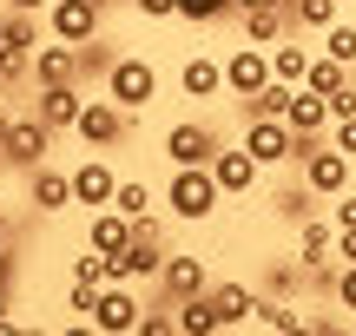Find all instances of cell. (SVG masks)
I'll return each mask as SVG.
<instances>
[{
  "label": "cell",
  "mask_w": 356,
  "mask_h": 336,
  "mask_svg": "<svg viewBox=\"0 0 356 336\" xmlns=\"http://www.w3.org/2000/svg\"><path fill=\"white\" fill-rule=\"evenodd\" d=\"M113 192H119V171L106 165V158H86V165H73V198L79 205H113Z\"/></svg>",
  "instance_id": "16"
},
{
  "label": "cell",
  "mask_w": 356,
  "mask_h": 336,
  "mask_svg": "<svg viewBox=\"0 0 356 336\" xmlns=\"http://www.w3.org/2000/svg\"><path fill=\"white\" fill-rule=\"evenodd\" d=\"M86 66H79V47L73 40H53V47L33 53V86H79Z\"/></svg>",
  "instance_id": "11"
},
{
  "label": "cell",
  "mask_w": 356,
  "mask_h": 336,
  "mask_svg": "<svg viewBox=\"0 0 356 336\" xmlns=\"http://www.w3.org/2000/svg\"><path fill=\"white\" fill-rule=\"evenodd\" d=\"M244 7H291V0H238V13H244Z\"/></svg>",
  "instance_id": "40"
},
{
  "label": "cell",
  "mask_w": 356,
  "mask_h": 336,
  "mask_svg": "<svg viewBox=\"0 0 356 336\" xmlns=\"http://www.w3.org/2000/svg\"><path fill=\"white\" fill-rule=\"evenodd\" d=\"M211 178H218V192H225V198H251V192H257V178H264V165H257L244 145H218Z\"/></svg>",
  "instance_id": "9"
},
{
  "label": "cell",
  "mask_w": 356,
  "mask_h": 336,
  "mask_svg": "<svg viewBox=\"0 0 356 336\" xmlns=\"http://www.w3.org/2000/svg\"><path fill=\"white\" fill-rule=\"evenodd\" d=\"M244 152H251L257 165H284V158H304V139L291 132V119L251 112V119H244Z\"/></svg>",
  "instance_id": "2"
},
{
  "label": "cell",
  "mask_w": 356,
  "mask_h": 336,
  "mask_svg": "<svg viewBox=\"0 0 356 336\" xmlns=\"http://www.w3.org/2000/svg\"><path fill=\"white\" fill-rule=\"evenodd\" d=\"M47 33L53 40H73V47L99 40V0H53V7H47Z\"/></svg>",
  "instance_id": "8"
},
{
  "label": "cell",
  "mask_w": 356,
  "mask_h": 336,
  "mask_svg": "<svg viewBox=\"0 0 356 336\" xmlns=\"http://www.w3.org/2000/svg\"><path fill=\"white\" fill-rule=\"evenodd\" d=\"M145 20H178V0H132Z\"/></svg>",
  "instance_id": "36"
},
{
  "label": "cell",
  "mask_w": 356,
  "mask_h": 336,
  "mask_svg": "<svg viewBox=\"0 0 356 336\" xmlns=\"http://www.w3.org/2000/svg\"><path fill=\"white\" fill-rule=\"evenodd\" d=\"M73 132L86 145H119V139H126V106H119L113 92H106V99H86V112H79Z\"/></svg>",
  "instance_id": "12"
},
{
  "label": "cell",
  "mask_w": 356,
  "mask_h": 336,
  "mask_svg": "<svg viewBox=\"0 0 356 336\" xmlns=\"http://www.w3.org/2000/svg\"><path fill=\"white\" fill-rule=\"evenodd\" d=\"M337 7H343V0H291V20H297V26H317V33H323V26L337 20Z\"/></svg>",
  "instance_id": "30"
},
{
  "label": "cell",
  "mask_w": 356,
  "mask_h": 336,
  "mask_svg": "<svg viewBox=\"0 0 356 336\" xmlns=\"http://www.w3.org/2000/svg\"><path fill=\"white\" fill-rule=\"evenodd\" d=\"M337 303L356 317V264H343V271H337Z\"/></svg>",
  "instance_id": "34"
},
{
  "label": "cell",
  "mask_w": 356,
  "mask_h": 336,
  "mask_svg": "<svg viewBox=\"0 0 356 336\" xmlns=\"http://www.w3.org/2000/svg\"><path fill=\"white\" fill-rule=\"evenodd\" d=\"M291 132L297 139H323V132H330V99H323V92H310V86H297V99H291Z\"/></svg>",
  "instance_id": "19"
},
{
  "label": "cell",
  "mask_w": 356,
  "mask_h": 336,
  "mask_svg": "<svg viewBox=\"0 0 356 336\" xmlns=\"http://www.w3.org/2000/svg\"><path fill=\"white\" fill-rule=\"evenodd\" d=\"M291 290H297V271H291V264H277V271H270V297H291Z\"/></svg>",
  "instance_id": "37"
},
{
  "label": "cell",
  "mask_w": 356,
  "mask_h": 336,
  "mask_svg": "<svg viewBox=\"0 0 356 336\" xmlns=\"http://www.w3.org/2000/svg\"><path fill=\"white\" fill-rule=\"evenodd\" d=\"M330 224H337V231H356V192H337L330 198Z\"/></svg>",
  "instance_id": "32"
},
{
  "label": "cell",
  "mask_w": 356,
  "mask_h": 336,
  "mask_svg": "<svg viewBox=\"0 0 356 336\" xmlns=\"http://www.w3.org/2000/svg\"><path fill=\"white\" fill-rule=\"evenodd\" d=\"M323 53H337L343 66H356V26L350 20H330V26H323Z\"/></svg>",
  "instance_id": "31"
},
{
  "label": "cell",
  "mask_w": 356,
  "mask_h": 336,
  "mask_svg": "<svg viewBox=\"0 0 356 336\" xmlns=\"http://www.w3.org/2000/svg\"><path fill=\"white\" fill-rule=\"evenodd\" d=\"M225 13H238V0H178V20H191V26H211Z\"/></svg>",
  "instance_id": "29"
},
{
  "label": "cell",
  "mask_w": 356,
  "mask_h": 336,
  "mask_svg": "<svg viewBox=\"0 0 356 336\" xmlns=\"http://www.w3.org/2000/svg\"><path fill=\"white\" fill-rule=\"evenodd\" d=\"M7 7H20V13H47L53 0H7Z\"/></svg>",
  "instance_id": "39"
},
{
  "label": "cell",
  "mask_w": 356,
  "mask_h": 336,
  "mask_svg": "<svg viewBox=\"0 0 356 336\" xmlns=\"http://www.w3.org/2000/svg\"><path fill=\"white\" fill-rule=\"evenodd\" d=\"M7 126H13V119H7V112H0V145H7Z\"/></svg>",
  "instance_id": "41"
},
{
  "label": "cell",
  "mask_w": 356,
  "mask_h": 336,
  "mask_svg": "<svg viewBox=\"0 0 356 336\" xmlns=\"http://www.w3.org/2000/svg\"><path fill=\"white\" fill-rule=\"evenodd\" d=\"M270 79H277L270 73V47H251V40H244V47L225 60V92H238V99H257Z\"/></svg>",
  "instance_id": "7"
},
{
  "label": "cell",
  "mask_w": 356,
  "mask_h": 336,
  "mask_svg": "<svg viewBox=\"0 0 356 336\" xmlns=\"http://www.w3.org/2000/svg\"><path fill=\"white\" fill-rule=\"evenodd\" d=\"M257 324H264V330H277V336H297V330H304V317H297L284 297H264V303H257Z\"/></svg>",
  "instance_id": "27"
},
{
  "label": "cell",
  "mask_w": 356,
  "mask_h": 336,
  "mask_svg": "<svg viewBox=\"0 0 356 336\" xmlns=\"http://www.w3.org/2000/svg\"><path fill=\"white\" fill-rule=\"evenodd\" d=\"M126 244H132V218H126V211H113V205H99V211H92V224H86V251L113 258V251H126Z\"/></svg>",
  "instance_id": "17"
},
{
  "label": "cell",
  "mask_w": 356,
  "mask_h": 336,
  "mask_svg": "<svg viewBox=\"0 0 356 336\" xmlns=\"http://www.w3.org/2000/svg\"><path fill=\"white\" fill-rule=\"evenodd\" d=\"M47 145H53V126L47 119H13L7 126V145H0V158H7L13 171H33V165H47Z\"/></svg>",
  "instance_id": "6"
},
{
  "label": "cell",
  "mask_w": 356,
  "mask_h": 336,
  "mask_svg": "<svg viewBox=\"0 0 356 336\" xmlns=\"http://www.w3.org/2000/svg\"><path fill=\"white\" fill-rule=\"evenodd\" d=\"M297 264H304V271H317V264H337V224H317V218L297 224Z\"/></svg>",
  "instance_id": "20"
},
{
  "label": "cell",
  "mask_w": 356,
  "mask_h": 336,
  "mask_svg": "<svg viewBox=\"0 0 356 336\" xmlns=\"http://www.w3.org/2000/svg\"><path fill=\"white\" fill-rule=\"evenodd\" d=\"M172 310H178V336H211L218 330L211 297H185V303H172Z\"/></svg>",
  "instance_id": "25"
},
{
  "label": "cell",
  "mask_w": 356,
  "mask_h": 336,
  "mask_svg": "<svg viewBox=\"0 0 356 336\" xmlns=\"http://www.w3.org/2000/svg\"><path fill=\"white\" fill-rule=\"evenodd\" d=\"M0 258H7V224H0Z\"/></svg>",
  "instance_id": "42"
},
{
  "label": "cell",
  "mask_w": 356,
  "mask_h": 336,
  "mask_svg": "<svg viewBox=\"0 0 356 336\" xmlns=\"http://www.w3.org/2000/svg\"><path fill=\"white\" fill-rule=\"evenodd\" d=\"M66 205H79L73 198V171L33 165V211H66Z\"/></svg>",
  "instance_id": "22"
},
{
  "label": "cell",
  "mask_w": 356,
  "mask_h": 336,
  "mask_svg": "<svg viewBox=\"0 0 356 336\" xmlns=\"http://www.w3.org/2000/svg\"><path fill=\"white\" fill-rule=\"evenodd\" d=\"M304 185H310L317 198H337V192H350V152H337V145H330V132L304 145Z\"/></svg>",
  "instance_id": "4"
},
{
  "label": "cell",
  "mask_w": 356,
  "mask_h": 336,
  "mask_svg": "<svg viewBox=\"0 0 356 336\" xmlns=\"http://www.w3.org/2000/svg\"><path fill=\"white\" fill-rule=\"evenodd\" d=\"M165 205H172V218H185V224H204L218 205H225V192H218V178H211V165H172Z\"/></svg>",
  "instance_id": "1"
},
{
  "label": "cell",
  "mask_w": 356,
  "mask_h": 336,
  "mask_svg": "<svg viewBox=\"0 0 356 336\" xmlns=\"http://www.w3.org/2000/svg\"><path fill=\"white\" fill-rule=\"evenodd\" d=\"M159 284H165L172 303H185V297H204V290H211V271H204V258H191V251H172Z\"/></svg>",
  "instance_id": "13"
},
{
  "label": "cell",
  "mask_w": 356,
  "mask_h": 336,
  "mask_svg": "<svg viewBox=\"0 0 356 336\" xmlns=\"http://www.w3.org/2000/svg\"><path fill=\"white\" fill-rule=\"evenodd\" d=\"M330 145H337V152H350V158H356V112H350V119H337V126H330Z\"/></svg>",
  "instance_id": "33"
},
{
  "label": "cell",
  "mask_w": 356,
  "mask_h": 336,
  "mask_svg": "<svg viewBox=\"0 0 356 336\" xmlns=\"http://www.w3.org/2000/svg\"><path fill=\"white\" fill-rule=\"evenodd\" d=\"M165 158L172 165H211L218 158V132L198 126V119H178V126L165 132Z\"/></svg>",
  "instance_id": "10"
},
{
  "label": "cell",
  "mask_w": 356,
  "mask_h": 336,
  "mask_svg": "<svg viewBox=\"0 0 356 336\" xmlns=\"http://www.w3.org/2000/svg\"><path fill=\"white\" fill-rule=\"evenodd\" d=\"M211 297V310H218V330H238V324H257V290H244V284H211L204 290Z\"/></svg>",
  "instance_id": "15"
},
{
  "label": "cell",
  "mask_w": 356,
  "mask_h": 336,
  "mask_svg": "<svg viewBox=\"0 0 356 336\" xmlns=\"http://www.w3.org/2000/svg\"><path fill=\"white\" fill-rule=\"evenodd\" d=\"M337 264H356V231H337Z\"/></svg>",
  "instance_id": "38"
},
{
  "label": "cell",
  "mask_w": 356,
  "mask_h": 336,
  "mask_svg": "<svg viewBox=\"0 0 356 336\" xmlns=\"http://www.w3.org/2000/svg\"><path fill=\"white\" fill-rule=\"evenodd\" d=\"M291 26H297L291 7H244V40H251V47H277Z\"/></svg>",
  "instance_id": "21"
},
{
  "label": "cell",
  "mask_w": 356,
  "mask_h": 336,
  "mask_svg": "<svg viewBox=\"0 0 356 336\" xmlns=\"http://www.w3.org/2000/svg\"><path fill=\"white\" fill-rule=\"evenodd\" d=\"M178 86H185V99H218V92H225V60L191 53V60L178 66Z\"/></svg>",
  "instance_id": "18"
},
{
  "label": "cell",
  "mask_w": 356,
  "mask_h": 336,
  "mask_svg": "<svg viewBox=\"0 0 356 336\" xmlns=\"http://www.w3.org/2000/svg\"><path fill=\"white\" fill-rule=\"evenodd\" d=\"M350 112H356V79H350L343 92H330V126H337V119H350Z\"/></svg>",
  "instance_id": "35"
},
{
  "label": "cell",
  "mask_w": 356,
  "mask_h": 336,
  "mask_svg": "<svg viewBox=\"0 0 356 336\" xmlns=\"http://www.w3.org/2000/svg\"><path fill=\"white\" fill-rule=\"evenodd\" d=\"M33 112L47 119L53 132H73L79 112H86V92H79V86H40L33 92Z\"/></svg>",
  "instance_id": "14"
},
{
  "label": "cell",
  "mask_w": 356,
  "mask_h": 336,
  "mask_svg": "<svg viewBox=\"0 0 356 336\" xmlns=\"http://www.w3.org/2000/svg\"><path fill=\"white\" fill-rule=\"evenodd\" d=\"M0 324H7V290H0Z\"/></svg>",
  "instance_id": "43"
},
{
  "label": "cell",
  "mask_w": 356,
  "mask_h": 336,
  "mask_svg": "<svg viewBox=\"0 0 356 336\" xmlns=\"http://www.w3.org/2000/svg\"><path fill=\"white\" fill-rule=\"evenodd\" d=\"M350 73H356V66H343L337 53H317V60H310V73H304V86L330 99V92H343V86H350Z\"/></svg>",
  "instance_id": "24"
},
{
  "label": "cell",
  "mask_w": 356,
  "mask_h": 336,
  "mask_svg": "<svg viewBox=\"0 0 356 336\" xmlns=\"http://www.w3.org/2000/svg\"><path fill=\"white\" fill-rule=\"evenodd\" d=\"M113 211H126V218H145V211H152V185H145V178H119Z\"/></svg>",
  "instance_id": "26"
},
{
  "label": "cell",
  "mask_w": 356,
  "mask_h": 336,
  "mask_svg": "<svg viewBox=\"0 0 356 336\" xmlns=\"http://www.w3.org/2000/svg\"><path fill=\"white\" fill-rule=\"evenodd\" d=\"M291 99H297V86H291V79H270V86L264 92H257V99H244V112H291Z\"/></svg>",
  "instance_id": "28"
},
{
  "label": "cell",
  "mask_w": 356,
  "mask_h": 336,
  "mask_svg": "<svg viewBox=\"0 0 356 336\" xmlns=\"http://www.w3.org/2000/svg\"><path fill=\"white\" fill-rule=\"evenodd\" d=\"M310 60H317V53H310V47H297L291 33H284L277 47H270V73H277V79H291V86H304V73H310Z\"/></svg>",
  "instance_id": "23"
},
{
  "label": "cell",
  "mask_w": 356,
  "mask_h": 336,
  "mask_svg": "<svg viewBox=\"0 0 356 336\" xmlns=\"http://www.w3.org/2000/svg\"><path fill=\"white\" fill-rule=\"evenodd\" d=\"M106 92H113L126 112H145V106L159 99V66H152V60H113V73H106Z\"/></svg>",
  "instance_id": "5"
},
{
  "label": "cell",
  "mask_w": 356,
  "mask_h": 336,
  "mask_svg": "<svg viewBox=\"0 0 356 336\" xmlns=\"http://www.w3.org/2000/svg\"><path fill=\"white\" fill-rule=\"evenodd\" d=\"M86 324L99 330V336H139V330H145V303H139V290H132V284H106Z\"/></svg>",
  "instance_id": "3"
}]
</instances>
